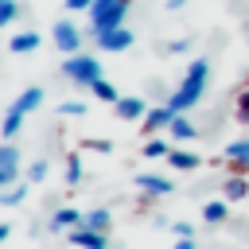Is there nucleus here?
I'll list each match as a JSON object with an SVG mask.
<instances>
[{"mask_svg": "<svg viewBox=\"0 0 249 249\" xmlns=\"http://www.w3.org/2000/svg\"><path fill=\"white\" fill-rule=\"evenodd\" d=\"M206 82H210V62H206V58H195V62H187V74H183L179 89L167 97V105H171L175 113H187L191 105H198V97H202Z\"/></svg>", "mask_w": 249, "mask_h": 249, "instance_id": "f257e3e1", "label": "nucleus"}, {"mask_svg": "<svg viewBox=\"0 0 249 249\" xmlns=\"http://www.w3.org/2000/svg\"><path fill=\"white\" fill-rule=\"evenodd\" d=\"M128 8H132V0H93V8H89V31H93V39H101L113 27H124Z\"/></svg>", "mask_w": 249, "mask_h": 249, "instance_id": "f03ea898", "label": "nucleus"}, {"mask_svg": "<svg viewBox=\"0 0 249 249\" xmlns=\"http://www.w3.org/2000/svg\"><path fill=\"white\" fill-rule=\"evenodd\" d=\"M62 74H66L74 86H86V89H89V86L101 78V62H97L93 54H66Z\"/></svg>", "mask_w": 249, "mask_h": 249, "instance_id": "7ed1b4c3", "label": "nucleus"}, {"mask_svg": "<svg viewBox=\"0 0 249 249\" xmlns=\"http://www.w3.org/2000/svg\"><path fill=\"white\" fill-rule=\"evenodd\" d=\"M171 121H175V109L163 101V105H156V109H148V117L140 121V128H144V136H160L163 128H171Z\"/></svg>", "mask_w": 249, "mask_h": 249, "instance_id": "20e7f679", "label": "nucleus"}, {"mask_svg": "<svg viewBox=\"0 0 249 249\" xmlns=\"http://www.w3.org/2000/svg\"><path fill=\"white\" fill-rule=\"evenodd\" d=\"M16 175H19V152L12 140L0 144V187H16Z\"/></svg>", "mask_w": 249, "mask_h": 249, "instance_id": "39448f33", "label": "nucleus"}, {"mask_svg": "<svg viewBox=\"0 0 249 249\" xmlns=\"http://www.w3.org/2000/svg\"><path fill=\"white\" fill-rule=\"evenodd\" d=\"M54 47H58L62 54H78V47H82V31H78L70 19H58V23H54Z\"/></svg>", "mask_w": 249, "mask_h": 249, "instance_id": "423d86ee", "label": "nucleus"}, {"mask_svg": "<svg viewBox=\"0 0 249 249\" xmlns=\"http://www.w3.org/2000/svg\"><path fill=\"white\" fill-rule=\"evenodd\" d=\"M97 47H101V51H109V54L128 51V47H132V31H128V27H113V31H105V35L97 39Z\"/></svg>", "mask_w": 249, "mask_h": 249, "instance_id": "0eeeda50", "label": "nucleus"}, {"mask_svg": "<svg viewBox=\"0 0 249 249\" xmlns=\"http://www.w3.org/2000/svg\"><path fill=\"white\" fill-rule=\"evenodd\" d=\"M136 187L148 195V198H163V195H171L175 187H171V179H163V175H136Z\"/></svg>", "mask_w": 249, "mask_h": 249, "instance_id": "6e6552de", "label": "nucleus"}, {"mask_svg": "<svg viewBox=\"0 0 249 249\" xmlns=\"http://www.w3.org/2000/svg\"><path fill=\"white\" fill-rule=\"evenodd\" d=\"M70 241H74L78 249H109V237H105V233H97V230H86V226L70 230Z\"/></svg>", "mask_w": 249, "mask_h": 249, "instance_id": "1a4fd4ad", "label": "nucleus"}, {"mask_svg": "<svg viewBox=\"0 0 249 249\" xmlns=\"http://www.w3.org/2000/svg\"><path fill=\"white\" fill-rule=\"evenodd\" d=\"M226 163H230L237 175H245V171H249V140H233V144H226Z\"/></svg>", "mask_w": 249, "mask_h": 249, "instance_id": "9d476101", "label": "nucleus"}, {"mask_svg": "<svg viewBox=\"0 0 249 249\" xmlns=\"http://www.w3.org/2000/svg\"><path fill=\"white\" fill-rule=\"evenodd\" d=\"M39 43H43L39 31H16V35L8 39V51H12V54H31V51H39Z\"/></svg>", "mask_w": 249, "mask_h": 249, "instance_id": "9b49d317", "label": "nucleus"}, {"mask_svg": "<svg viewBox=\"0 0 249 249\" xmlns=\"http://www.w3.org/2000/svg\"><path fill=\"white\" fill-rule=\"evenodd\" d=\"M113 109H117L121 121H144V117H148V105H144L140 97H121Z\"/></svg>", "mask_w": 249, "mask_h": 249, "instance_id": "f8f14e48", "label": "nucleus"}, {"mask_svg": "<svg viewBox=\"0 0 249 249\" xmlns=\"http://www.w3.org/2000/svg\"><path fill=\"white\" fill-rule=\"evenodd\" d=\"M86 222V214H78L74 206H62V210H54V218H51V230H78Z\"/></svg>", "mask_w": 249, "mask_h": 249, "instance_id": "ddd939ff", "label": "nucleus"}, {"mask_svg": "<svg viewBox=\"0 0 249 249\" xmlns=\"http://www.w3.org/2000/svg\"><path fill=\"white\" fill-rule=\"evenodd\" d=\"M23 117H27V113H19L16 105H8L4 124H0V136H4V140H16V136H19V128H23Z\"/></svg>", "mask_w": 249, "mask_h": 249, "instance_id": "4468645a", "label": "nucleus"}, {"mask_svg": "<svg viewBox=\"0 0 249 249\" xmlns=\"http://www.w3.org/2000/svg\"><path fill=\"white\" fill-rule=\"evenodd\" d=\"M167 163L175 167V171H195L202 160L195 156V152H187V148H171V156H167Z\"/></svg>", "mask_w": 249, "mask_h": 249, "instance_id": "2eb2a0df", "label": "nucleus"}, {"mask_svg": "<svg viewBox=\"0 0 249 249\" xmlns=\"http://www.w3.org/2000/svg\"><path fill=\"white\" fill-rule=\"evenodd\" d=\"M12 105H16L19 113H35V109L43 105V89H39V86H31V89H23V93H19Z\"/></svg>", "mask_w": 249, "mask_h": 249, "instance_id": "dca6fc26", "label": "nucleus"}, {"mask_svg": "<svg viewBox=\"0 0 249 249\" xmlns=\"http://www.w3.org/2000/svg\"><path fill=\"white\" fill-rule=\"evenodd\" d=\"M222 195H226V202L245 198V195H249V179H245V175H230V179H226V187H222Z\"/></svg>", "mask_w": 249, "mask_h": 249, "instance_id": "f3484780", "label": "nucleus"}, {"mask_svg": "<svg viewBox=\"0 0 249 249\" xmlns=\"http://www.w3.org/2000/svg\"><path fill=\"white\" fill-rule=\"evenodd\" d=\"M89 89H93V97H97V101H105V105H117V101H121L117 86H113V82H105V78H97Z\"/></svg>", "mask_w": 249, "mask_h": 249, "instance_id": "a211bd4d", "label": "nucleus"}, {"mask_svg": "<svg viewBox=\"0 0 249 249\" xmlns=\"http://www.w3.org/2000/svg\"><path fill=\"white\" fill-rule=\"evenodd\" d=\"M167 132H171V140H195V124H191L183 113H175V121H171Z\"/></svg>", "mask_w": 249, "mask_h": 249, "instance_id": "6ab92c4d", "label": "nucleus"}, {"mask_svg": "<svg viewBox=\"0 0 249 249\" xmlns=\"http://www.w3.org/2000/svg\"><path fill=\"white\" fill-rule=\"evenodd\" d=\"M144 156H148V160H167V156H171V144H167L163 136H148Z\"/></svg>", "mask_w": 249, "mask_h": 249, "instance_id": "aec40b11", "label": "nucleus"}, {"mask_svg": "<svg viewBox=\"0 0 249 249\" xmlns=\"http://www.w3.org/2000/svg\"><path fill=\"white\" fill-rule=\"evenodd\" d=\"M202 218H206L210 226H218V222H226V218H230V210H226V202H222V198H210V202L202 206Z\"/></svg>", "mask_w": 249, "mask_h": 249, "instance_id": "412c9836", "label": "nucleus"}, {"mask_svg": "<svg viewBox=\"0 0 249 249\" xmlns=\"http://www.w3.org/2000/svg\"><path fill=\"white\" fill-rule=\"evenodd\" d=\"M109 222H113V214L97 206V210H89V214H86V222H82V226H86V230H97V233H105V230H109Z\"/></svg>", "mask_w": 249, "mask_h": 249, "instance_id": "4be33fe9", "label": "nucleus"}, {"mask_svg": "<svg viewBox=\"0 0 249 249\" xmlns=\"http://www.w3.org/2000/svg\"><path fill=\"white\" fill-rule=\"evenodd\" d=\"M16 16H19V4L16 0H0V27H12Z\"/></svg>", "mask_w": 249, "mask_h": 249, "instance_id": "5701e85b", "label": "nucleus"}, {"mask_svg": "<svg viewBox=\"0 0 249 249\" xmlns=\"http://www.w3.org/2000/svg\"><path fill=\"white\" fill-rule=\"evenodd\" d=\"M66 183H70V187L82 183V160H78V156H66Z\"/></svg>", "mask_w": 249, "mask_h": 249, "instance_id": "b1692460", "label": "nucleus"}, {"mask_svg": "<svg viewBox=\"0 0 249 249\" xmlns=\"http://www.w3.org/2000/svg\"><path fill=\"white\" fill-rule=\"evenodd\" d=\"M47 171H51V163H47V160H35V163L27 167V183H43Z\"/></svg>", "mask_w": 249, "mask_h": 249, "instance_id": "393cba45", "label": "nucleus"}, {"mask_svg": "<svg viewBox=\"0 0 249 249\" xmlns=\"http://www.w3.org/2000/svg\"><path fill=\"white\" fill-rule=\"evenodd\" d=\"M23 195H27V187H8V191L0 195V202H4V206H19Z\"/></svg>", "mask_w": 249, "mask_h": 249, "instance_id": "a878e982", "label": "nucleus"}, {"mask_svg": "<svg viewBox=\"0 0 249 249\" xmlns=\"http://www.w3.org/2000/svg\"><path fill=\"white\" fill-rule=\"evenodd\" d=\"M237 121H241V124H249V86L237 93Z\"/></svg>", "mask_w": 249, "mask_h": 249, "instance_id": "bb28decb", "label": "nucleus"}, {"mask_svg": "<svg viewBox=\"0 0 249 249\" xmlns=\"http://www.w3.org/2000/svg\"><path fill=\"white\" fill-rule=\"evenodd\" d=\"M58 113H62V117H82V113H86V101H62Z\"/></svg>", "mask_w": 249, "mask_h": 249, "instance_id": "cd10ccee", "label": "nucleus"}, {"mask_svg": "<svg viewBox=\"0 0 249 249\" xmlns=\"http://www.w3.org/2000/svg\"><path fill=\"white\" fill-rule=\"evenodd\" d=\"M187 47H191V39H171V43H167V51H171V54H183Z\"/></svg>", "mask_w": 249, "mask_h": 249, "instance_id": "c85d7f7f", "label": "nucleus"}, {"mask_svg": "<svg viewBox=\"0 0 249 249\" xmlns=\"http://www.w3.org/2000/svg\"><path fill=\"white\" fill-rule=\"evenodd\" d=\"M86 148H93V152H113V140H86Z\"/></svg>", "mask_w": 249, "mask_h": 249, "instance_id": "c756f323", "label": "nucleus"}, {"mask_svg": "<svg viewBox=\"0 0 249 249\" xmlns=\"http://www.w3.org/2000/svg\"><path fill=\"white\" fill-rule=\"evenodd\" d=\"M171 230H175V237H195V230H191V222H175Z\"/></svg>", "mask_w": 249, "mask_h": 249, "instance_id": "7c9ffc66", "label": "nucleus"}, {"mask_svg": "<svg viewBox=\"0 0 249 249\" xmlns=\"http://www.w3.org/2000/svg\"><path fill=\"white\" fill-rule=\"evenodd\" d=\"M66 8L70 12H86V8H93V0H66Z\"/></svg>", "mask_w": 249, "mask_h": 249, "instance_id": "2f4dec72", "label": "nucleus"}, {"mask_svg": "<svg viewBox=\"0 0 249 249\" xmlns=\"http://www.w3.org/2000/svg\"><path fill=\"white\" fill-rule=\"evenodd\" d=\"M175 249H195V237H179V241H175Z\"/></svg>", "mask_w": 249, "mask_h": 249, "instance_id": "473e14b6", "label": "nucleus"}, {"mask_svg": "<svg viewBox=\"0 0 249 249\" xmlns=\"http://www.w3.org/2000/svg\"><path fill=\"white\" fill-rule=\"evenodd\" d=\"M183 4H187V0H167V12H179Z\"/></svg>", "mask_w": 249, "mask_h": 249, "instance_id": "72a5a7b5", "label": "nucleus"}]
</instances>
